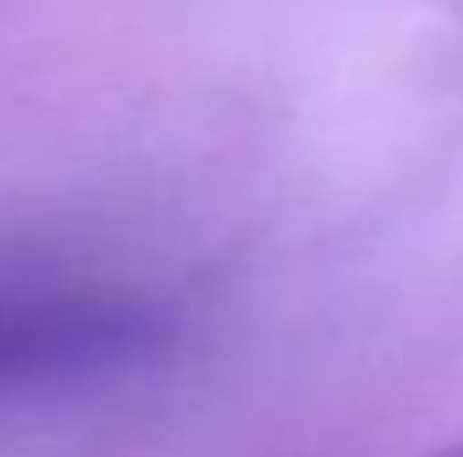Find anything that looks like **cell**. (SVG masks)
Listing matches in <instances>:
<instances>
[{"instance_id":"1","label":"cell","mask_w":463,"mask_h":457,"mask_svg":"<svg viewBox=\"0 0 463 457\" xmlns=\"http://www.w3.org/2000/svg\"><path fill=\"white\" fill-rule=\"evenodd\" d=\"M167 334V312L129 291H0V393L129 366Z\"/></svg>"},{"instance_id":"2","label":"cell","mask_w":463,"mask_h":457,"mask_svg":"<svg viewBox=\"0 0 463 457\" xmlns=\"http://www.w3.org/2000/svg\"><path fill=\"white\" fill-rule=\"evenodd\" d=\"M453 457H463V447H458V452H453Z\"/></svg>"}]
</instances>
